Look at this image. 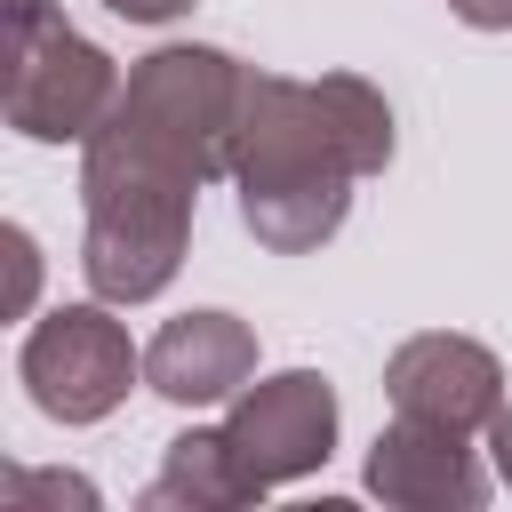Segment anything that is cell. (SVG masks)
<instances>
[{
  "label": "cell",
  "mask_w": 512,
  "mask_h": 512,
  "mask_svg": "<svg viewBox=\"0 0 512 512\" xmlns=\"http://www.w3.org/2000/svg\"><path fill=\"white\" fill-rule=\"evenodd\" d=\"M224 504H256L232 448H224V424L216 432H176L160 472L144 480V512H224Z\"/></svg>",
  "instance_id": "9"
},
{
  "label": "cell",
  "mask_w": 512,
  "mask_h": 512,
  "mask_svg": "<svg viewBox=\"0 0 512 512\" xmlns=\"http://www.w3.org/2000/svg\"><path fill=\"white\" fill-rule=\"evenodd\" d=\"M368 496L400 504V512H472L488 504V472L472 456V432L424 424V416H392L368 448Z\"/></svg>",
  "instance_id": "7"
},
{
  "label": "cell",
  "mask_w": 512,
  "mask_h": 512,
  "mask_svg": "<svg viewBox=\"0 0 512 512\" xmlns=\"http://www.w3.org/2000/svg\"><path fill=\"white\" fill-rule=\"evenodd\" d=\"M144 384L176 408L240 400V384H256V328L232 312H176L144 344Z\"/></svg>",
  "instance_id": "8"
},
{
  "label": "cell",
  "mask_w": 512,
  "mask_h": 512,
  "mask_svg": "<svg viewBox=\"0 0 512 512\" xmlns=\"http://www.w3.org/2000/svg\"><path fill=\"white\" fill-rule=\"evenodd\" d=\"M112 16H128V24H168V16H184L192 0H104Z\"/></svg>",
  "instance_id": "13"
},
{
  "label": "cell",
  "mask_w": 512,
  "mask_h": 512,
  "mask_svg": "<svg viewBox=\"0 0 512 512\" xmlns=\"http://www.w3.org/2000/svg\"><path fill=\"white\" fill-rule=\"evenodd\" d=\"M448 16L472 32H512V0H448Z\"/></svg>",
  "instance_id": "12"
},
{
  "label": "cell",
  "mask_w": 512,
  "mask_h": 512,
  "mask_svg": "<svg viewBox=\"0 0 512 512\" xmlns=\"http://www.w3.org/2000/svg\"><path fill=\"white\" fill-rule=\"evenodd\" d=\"M488 448H496V480L512 488V400L496 408V424H488Z\"/></svg>",
  "instance_id": "14"
},
{
  "label": "cell",
  "mask_w": 512,
  "mask_h": 512,
  "mask_svg": "<svg viewBox=\"0 0 512 512\" xmlns=\"http://www.w3.org/2000/svg\"><path fill=\"white\" fill-rule=\"evenodd\" d=\"M0 112L32 144H88L120 104L112 56L64 24L56 0H0Z\"/></svg>",
  "instance_id": "3"
},
{
  "label": "cell",
  "mask_w": 512,
  "mask_h": 512,
  "mask_svg": "<svg viewBox=\"0 0 512 512\" xmlns=\"http://www.w3.org/2000/svg\"><path fill=\"white\" fill-rule=\"evenodd\" d=\"M16 376H24V392H32L40 416H56V424H104L128 400V384L144 376V352L128 344V328L96 296V304H56L48 320H32V336L16 352Z\"/></svg>",
  "instance_id": "4"
},
{
  "label": "cell",
  "mask_w": 512,
  "mask_h": 512,
  "mask_svg": "<svg viewBox=\"0 0 512 512\" xmlns=\"http://www.w3.org/2000/svg\"><path fill=\"white\" fill-rule=\"evenodd\" d=\"M392 104L360 72H248L240 128H232V192L240 224L272 256H312L344 232L352 184L392 168Z\"/></svg>",
  "instance_id": "2"
},
{
  "label": "cell",
  "mask_w": 512,
  "mask_h": 512,
  "mask_svg": "<svg viewBox=\"0 0 512 512\" xmlns=\"http://www.w3.org/2000/svg\"><path fill=\"white\" fill-rule=\"evenodd\" d=\"M0 248H8V320H24V312H32V288H40V248H32L24 224H8Z\"/></svg>",
  "instance_id": "11"
},
{
  "label": "cell",
  "mask_w": 512,
  "mask_h": 512,
  "mask_svg": "<svg viewBox=\"0 0 512 512\" xmlns=\"http://www.w3.org/2000/svg\"><path fill=\"white\" fill-rule=\"evenodd\" d=\"M384 400H392V416H424V424H448V432H488L496 408H504V368H496L488 344L424 328L384 360Z\"/></svg>",
  "instance_id": "6"
},
{
  "label": "cell",
  "mask_w": 512,
  "mask_h": 512,
  "mask_svg": "<svg viewBox=\"0 0 512 512\" xmlns=\"http://www.w3.org/2000/svg\"><path fill=\"white\" fill-rule=\"evenodd\" d=\"M224 448H232L248 496H272V488L320 472L336 448V384L320 368H280V376L240 384V400L224 416Z\"/></svg>",
  "instance_id": "5"
},
{
  "label": "cell",
  "mask_w": 512,
  "mask_h": 512,
  "mask_svg": "<svg viewBox=\"0 0 512 512\" xmlns=\"http://www.w3.org/2000/svg\"><path fill=\"white\" fill-rule=\"evenodd\" d=\"M40 504H72V512H96V488L80 472H0V512H40Z\"/></svg>",
  "instance_id": "10"
},
{
  "label": "cell",
  "mask_w": 512,
  "mask_h": 512,
  "mask_svg": "<svg viewBox=\"0 0 512 512\" xmlns=\"http://www.w3.org/2000/svg\"><path fill=\"white\" fill-rule=\"evenodd\" d=\"M248 64L200 40L152 48L128 80L104 128L80 144V272L104 304H144L176 280L192 248V200L208 176H232V128H240Z\"/></svg>",
  "instance_id": "1"
}]
</instances>
